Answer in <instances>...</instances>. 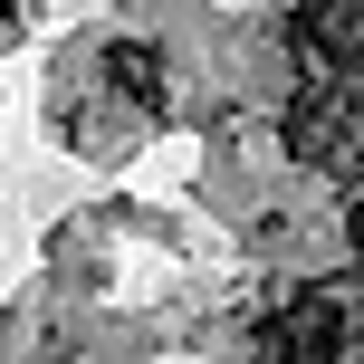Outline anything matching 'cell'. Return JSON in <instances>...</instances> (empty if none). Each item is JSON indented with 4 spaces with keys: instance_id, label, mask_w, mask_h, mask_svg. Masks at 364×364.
I'll return each instance as SVG.
<instances>
[{
    "instance_id": "1",
    "label": "cell",
    "mask_w": 364,
    "mask_h": 364,
    "mask_svg": "<svg viewBox=\"0 0 364 364\" xmlns=\"http://www.w3.org/2000/svg\"><path fill=\"white\" fill-rule=\"evenodd\" d=\"M96 68H106V87L125 96V106H164V58L144 48V38H106V58H96Z\"/></svg>"
},
{
    "instance_id": "3",
    "label": "cell",
    "mask_w": 364,
    "mask_h": 364,
    "mask_svg": "<svg viewBox=\"0 0 364 364\" xmlns=\"http://www.w3.org/2000/svg\"><path fill=\"white\" fill-rule=\"evenodd\" d=\"M10 19H19V0H0V29H10Z\"/></svg>"
},
{
    "instance_id": "2",
    "label": "cell",
    "mask_w": 364,
    "mask_h": 364,
    "mask_svg": "<svg viewBox=\"0 0 364 364\" xmlns=\"http://www.w3.org/2000/svg\"><path fill=\"white\" fill-rule=\"evenodd\" d=\"M346 240L364 250V192H346Z\"/></svg>"
}]
</instances>
